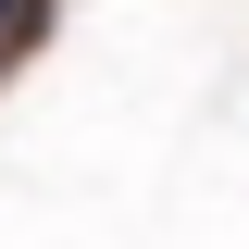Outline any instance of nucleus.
I'll use <instances>...</instances> for the list:
<instances>
[{"mask_svg":"<svg viewBox=\"0 0 249 249\" xmlns=\"http://www.w3.org/2000/svg\"><path fill=\"white\" fill-rule=\"evenodd\" d=\"M13 13H25V0H0V25H13Z\"/></svg>","mask_w":249,"mask_h":249,"instance_id":"nucleus-1","label":"nucleus"}]
</instances>
